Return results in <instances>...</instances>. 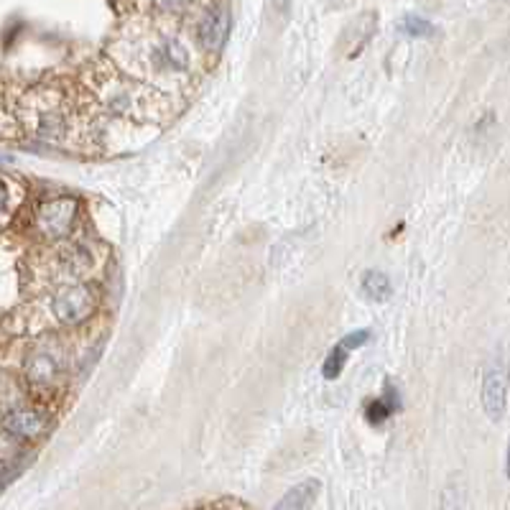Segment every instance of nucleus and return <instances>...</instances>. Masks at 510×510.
<instances>
[{"label": "nucleus", "mask_w": 510, "mask_h": 510, "mask_svg": "<svg viewBox=\"0 0 510 510\" xmlns=\"http://www.w3.org/2000/svg\"><path fill=\"white\" fill-rule=\"evenodd\" d=\"M153 5L158 8V11H164V13H177V11H181L189 0H151Z\"/></svg>", "instance_id": "15"}, {"label": "nucleus", "mask_w": 510, "mask_h": 510, "mask_svg": "<svg viewBox=\"0 0 510 510\" xmlns=\"http://www.w3.org/2000/svg\"><path fill=\"white\" fill-rule=\"evenodd\" d=\"M5 207H8V187H5V181L0 178V215L5 212Z\"/></svg>", "instance_id": "16"}, {"label": "nucleus", "mask_w": 510, "mask_h": 510, "mask_svg": "<svg viewBox=\"0 0 510 510\" xmlns=\"http://www.w3.org/2000/svg\"><path fill=\"white\" fill-rule=\"evenodd\" d=\"M370 340V332L368 330H357V332H350L347 337H342V347L350 352V350H357V347H362V344Z\"/></svg>", "instance_id": "14"}, {"label": "nucleus", "mask_w": 510, "mask_h": 510, "mask_svg": "<svg viewBox=\"0 0 510 510\" xmlns=\"http://www.w3.org/2000/svg\"><path fill=\"white\" fill-rule=\"evenodd\" d=\"M395 403L391 401L388 403V398H378V401H372L365 411V416H368L370 423H382V421H388V416L393 413Z\"/></svg>", "instance_id": "13"}, {"label": "nucleus", "mask_w": 510, "mask_h": 510, "mask_svg": "<svg viewBox=\"0 0 510 510\" xmlns=\"http://www.w3.org/2000/svg\"><path fill=\"white\" fill-rule=\"evenodd\" d=\"M319 490H321V483H319V480H306V483H299L296 487H291L286 495L280 497L273 510H309L311 505H314Z\"/></svg>", "instance_id": "9"}, {"label": "nucleus", "mask_w": 510, "mask_h": 510, "mask_svg": "<svg viewBox=\"0 0 510 510\" xmlns=\"http://www.w3.org/2000/svg\"><path fill=\"white\" fill-rule=\"evenodd\" d=\"M97 309V296L85 283L64 286L54 296V314L62 324H82Z\"/></svg>", "instance_id": "3"}, {"label": "nucleus", "mask_w": 510, "mask_h": 510, "mask_svg": "<svg viewBox=\"0 0 510 510\" xmlns=\"http://www.w3.org/2000/svg\"><path fill=\"white\" fill-rule=\"evenodd\" d=\"M56 263L62 268V273L79 279V276H85V273H89L95 268V253L89 250L87 245H82V242H72V245H66L62 253L56 255Z\"/></svg>", "instance_id": "8"}, {"label": "nucleus", "mask_w": 510, "mask_h": 510, "mask_svg": "<svg viewBox=\"0 0 510 510\" xmlns=\"http://www.w3.org/2000/svg\"><path fill=\"white\" fill-rule=\"evenodd\" d=\"M508 406V385H505V372L503 368H490L484 372L483 381V408L490 416V421H500L505 416Z\"/></svg>", "instance_id": "6"}, {"label": "nucleus", "mask_w": 510, "mask_h": 510, "mask_svg": "<svg viewBox=\"0 0 510 510\" xmlns=\"http://www.w3.org/2000/svg\"><path fill=\"white\" fill-rule=\"evenodd\" d=\"M228 11L225 8H212L207 11V15L199 24V44H202L207 51H219L222 44H225V36H228Z\"/></svg>", "instance_id": "7"}, {"label": "nucleus", "mask_w": 510, "mask_h": 510, "mask_svg": "<svg viewBox=\"0 0 510 510\" xmlns=\"http://www.w3.org/2000/svg\"><path fill=\"white\" fill-rule=\"evenodd\" d=\"M49 423V416L38 408H13L3 416V432L13 439H38Z\"/></svg>", "instance_id": "5"}, {"label": "nucleus", "mask_w": 510, "mask_h": 510, "mask_svg": "<svg viewBox=\"0 0 510 510\" xmlns=\"http://www.w3.org/2000/svg\"><path fill=\"white\" fill-rule=\"evenodd\" d=\"M398 31L411 38H426L434 34V26L429 24L426 18H421V15H413V13H411V15H403V18H401Z\"/></svg>", "instance_id": "11"}, {"label": "nucleus", "mask_w": 510, "mask_h": 510, "mask_svg": "<svg viewBox=\"0 0 510 510\" xmlns=\"http://www.w3.org/2000/svg\"><path fill=\"white\" fill-rule=\"evenodd\" d=\"M28 128L34 136L54 143H64L75 136V113L66 107L62 95H36L31 97V105L26 110Z\"/></svg>", "instance_id": "1"}, {"label": "nucleus", "mask_w": 510, "mask_h": 510, "mask_svg": "<svg viewBox=\"0 0 510 510\" xmlns=\"http://www.w3.org/2000/svg\"><path fill=\"white\" fill-rule=\"evenodd\" d=\"M360 289L362 293L368 296L370 301H375V304H382V301H388V296H391V279L381 273V270H368L365 276H362V283H360Z\"/></svg>", "instance_id": "10"}, {"label": "nucleus", "mask_w": 510, "mask_h": 510, "mask_svg": "<svg viewBox=\"0 0 510 510\" xmlns=\"http://www.w3.org/2000/svg\"><path fill=\"white\" fill-rule=\"evenodd\" d=\"M79 212V202L72 197L46 199L36 207V228L49 240H64L72 235Z\"/></svg>", "instance_id": "2"}, {"label": "nucleus", "mask_w": 510, "mask_h": 510, "mask_svg": "<svg viewBox=\"0 0 510 510\" xmlns=\"http://www.w3.org/2000/svg\"><path fill=\"white\" fill-rule=\"evenodd\" d=\"M347 350H344L342 344H337L334 350H332L327 360H324V365H321V375L327 378V381H337L340 375H342L344 365H347Z\"/></svg>", "instance_id": "12"}, {"label": "nucleus", "mask_w": 510, "mask_h": 510, "mask_svg": "<svg viewBox=\"0 0 510 510\" xmlns=\"http://www.w3.org/2000/svg\"><path fill=\"white\" fill-rule=\"evenodd\" d=\"M62 372H64V355L59 352V347L44 344V347H38V350H34V352L28 355V362H26V378H28V382H31L34 388H41V391L54 388L56 382L62 381Z\"/></svg>", "instance_id": "4"}]
</instances>
